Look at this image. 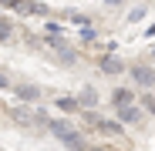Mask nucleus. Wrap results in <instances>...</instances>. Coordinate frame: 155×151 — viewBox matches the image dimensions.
<instances>
[{
  "mask_svg": "<svg viewBox=\"0 0 155 151\" xmlns=\"http://www.w3.org/2000/svg\"><path fill=\"white\" fill-rule=\"evenodd\" d=\"M10 37H14V24L7 17H0V44H7Z\"/></svg>",
  "mask_w": 155,
  "mask_h": 151,
  "instance_id": "10",
  "label": "nucleus"
},
{
  "mask_svg": "<svg viewBox=\"0 0 155 151\" xmlns=\"http://www.w3.org/2000/svg\"><path fill=\"white\" fill-rule=\"evenodd\" d=\"M44 30H47L51 37H61V30H64V27H61V24H47V27H44Z\"/></svg>",
  "mask_w": 155,
  "mask_h": 151,
  "instance_id": "13",
  "label": "nucleus"
},
{
  "mask_svg": "<svg viewBox=\"0 0 155 151\" xmlns=\"http://www.w3.org/2000/svg\"><path fill=\"white\" fill-rule=\"evenodd\" d=\"M148 57H152V61H155V47H152V54H148Z\"/></svg>",
  "mask_w": 155,
  "mask_h": 151,
  "instance_id": "16",
  "label": "nucleus"
},
{
  "mask_svg": "<svg viewBox=\"0 0 155 151\" xmlns=\"http://www.w3.org/2000/svg\"><path fill=\"white\" fill-rule=\"evenodd\" d=\"M4 87H10V81H7V74H0V91Z\"/></svg>",
  "mask_w": 155,
  "mask_h": 151,
  "instance_id": "14",
  "label": "nucleus"
},
{
  "mask_svg": "<svg viewBox=\"0 0 155 151\" xmlns=\"http://www.w3.org/2000/svg\"><path fill=\"white\" fill-rule=\"evenodd\" d=\"M17 97H20V101H37V97H41V87H34V84H17Z\"/></svg>",
  "mask_w": 155,
  "mask_h": 151,
  "instance_id": "7",
  "label": "nucleus"
},
{
  "mask_svg": "<svg viewBox=\"0 0 155 151\" xmlns=\"http://www.w3.org/2000/svg\"><path fill=\"white\" fill-rule=\"evenodd\" d=\"M105 4H108V7H118V4H125V0H105Z\"/></svg>",
  "mask_w": 155,
  "mask_h": 151,
  "instance_id": "15",
  "label": "nucleus"
},
{
  "mask_svg": "<svg viewBox=\"0 0 155 151\" xmlns=\"http://www.w3.org/2000/svg\"><path fill=\"white\" fill-rule=\"evenodd\" d=\"M47 131L54 134L64 148H71V151H88V141L81 138V131H74L68 121H47Z\"/></svg>",
  "mask_w": 155,
  "mask_h": 151,
  "instance_id": "1",
  "label": "nucleus"
},
{
  "mask_svg": "<svg viewBox=\"0 0 155 151\" xmlns=\"http://www.w3.org/2000/svg\"><path fill=\"white\" fill-rule=\"evenodd\" d=\"M142 111H152V114H155V97H152V94L142 97Z\"/></svg>",
  "mask_w": 155,
  "mask_h": 151,
  "instance_id": "11",
  "label": "nucleus"
},
{
  "mask_svg": "<svg viewBox=\"0 0 155 151\" xmlns=\"http://www.w3.org/2000/svg\"><path fill=\"white\" fill-rule=\"evenodd\" d=\"M98 71H101V74H111V77H115V74H121V71H125V61H121V57H115V54H108V57H101V61H98Z\"/></svg>",
  "mask_w": 155,
  "mask_h": 151,
  "instance_id": "3",
  "label": "nucleus"
},
{
  "mask_svg": "<svg viewBox=\"0 0 155 151\" xmlns=\"http://www.w3.org/2000/svg\"><path fill=\"white\" fill-rule=\"evenodd\" d=\"M78 101H81V108H94V104H98V91H94V87H84Z\"/></svg>",
  "mask_w": 155,
  "mask_h": 151,
  "instance_id": "9",
  "label": "nucleus"
},
{
  "mask_svg": "<svg viewBox=\"0 0 155 151\" xmlns=\"http://www.w3.org/2000/svg\"><path fill=\"white\" fill-rule=\"evenodd\" d=\"M111 101H115V108H121V104H132V101H135V91H128V87H115Z\"/></svg>",
  "mask_w": 155,
  "mask_h": 151,
  "instance_id": "6",
  "label": "nucleus"
},
{
  "mask_svg": "<svg viewBox=\"0 0 155 151\" xmlns=\"http://www.w3.org/2000/svg\"><path fill=\"white\" fill-rule=\"evenodd\" d=\"M88 121L94 124V128H101L105 134H121V121H105V118H98V114H88Z\"/></svg>",
  "mask_w": 155,
  "mask_h": 151,
  "instance_id": "5",
  "label": "nucleus"
},
{
  "mask_svg": "<svg viewBox=\"0 0 155 151\" xmlns=\"http://www.w3.org/2000/svg\"><path fill=\"white\" fill-rule=\"evenodd\" d=\"M81 37H84V40H94V37H98V30L91 27V24H84V27H81Z\"/></svg>",
  "mask_w": 155,
  "mask_h": 151,
  "instance_id": "12",
  "label": "nucleus"
},
{
  "mask_svg": "<svg viewBox=\"0 0 155 151\" xmlns=\"http://www.w3.org/2000/svg\"><path fill=\"white\" fill-rule=\"evenodd\" d=\"M128 74H132V81H135L138 87H152V84H155L152 64H132V67H128Z\"/></svg>",
  "mask_w": 155,
  "mask_h": 151,
  "instance_id": "2",
  "label": "nucleus"
},
{
  "mask_svg": "<svg viewBox=\"0 0 155 151\" xmlns=\"http://www.w3.org/2000/svg\"><path fill=\"white\" fill-rule=\"evenodd\" d=\"M115 111H118V121L121 124H138L142 121V108H135V104H121Z\"/></svg>",
  "mask_w": 155,
  "mask_h": 151,
  "instance_id": "4",
  "label": "nucleus"
},
{
  "mask_svg": "<svg viewBox=\"0 0 155 151\" xmlns=\"http://www.w3.org/2000/svg\"><path fill=\"white\" fill-rule=\"evenodd\" d=\"M94 151H108V148H94Z\"/></svg>",
  "mask_w": 155,
  "mask_h": 151,
  "instance_id": "17",
  "label": "nucleus"
},
{
  "mask_svg": "<svg viewBox=\"0 0 155 151\" xmlns=\"http://www.w3.org/2000/svg\"><path fill=\"white\" fill-rule=\"evenodd\" d=\"M58 108L68 111V114H74V111H81V101L78 97H58Z\"/></svg>",
  "mask_w": 155,
  "mask_h": 151,
  "instance_id": "8",
  "label": "nucleus"
}]
</instances>
